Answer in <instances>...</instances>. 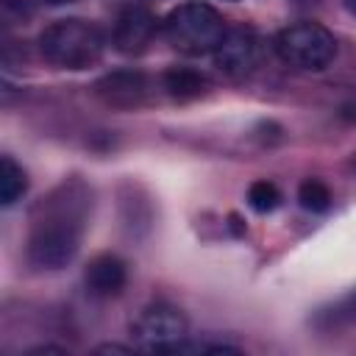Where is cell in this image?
Segmentation results:
<instances>
[{"mask_svg": "<svg viewBox=\"0 0 356 356\" xmlns=\"http://www.w3.org/2000/svg\"><path fill=\"white\" fill-rule=\"evenodd\" d=\"M97 95L111 103V106H120V108H131V106H139L147 95V81L142 72H111L106 75L100 83H97Z\"/></svg>", "mask_w": 356, "mask_h": 356, "instance_id": "cell-9", "label": "cell"}, {"mask_svg": "<svg viewBox=\"0 0 356 356\" xmlns=\"http://www.w3.org/2000/svg\"><path fill=\"white\" fill-rule=\"evenodd\" d=\"M153 33H156V17L145 6H125L114 19L111 42L120 53L136 56L153 42Z\"/></svg>", "mask_w": 356, "mask_h": 356, "instance_id": "cell-7", "label": "cell"}, {"mask_svg": "<svg viewBox=\"0 0 356 356\" xmlns=\"http://www.w3.org/2000/svg\"><path fill=\"white\" fill-rule=\"evenodd\" d=\"M128 281V270H125V261L114 253H100L95 256L89 264H86V273H83V284H86V292L95 295V298H114L122 292Z\"/></svg>", "mask_w": 356, "mask_h": 356, "instance_id": "cell-8", "label": "cell"}, {"mask_svg": "<svg viewBox=\"0 0 356 356\" xmlns=\"http://www.w3.org/2000/svg\"><path fill=\"white\" fill-rule=\"evenodd\" d=\"M89 206V189L78 178L56 186L33 211L28 234V261L39 270L67 267L81 248Z\"/></svg>", "mask_w": 356, "mask_h": 356, "instance_id": "cell-1", "label": "cell"}, {"mask_svg": "<svg viewBox=\"0 0 356 356\" xmlns=\"http://www.w3.org/2000/svg\"><path fill=\"white\" fill-rule=\"evenodd\" d=\"M39 53L44 61L61 70H86L95 67L103 56V33L78 17L58 19L39 33Z\"/></svg>", "mask_w": 356, "mask_h": 356, "instance_id": "cell-2", "label": "cell"}, {"mask_svg": "<svg viewBox=\"0 0 356 356\" xmlns=\"http://www.w3.org/2000/svg\"><path fill=\"white\" fill-rule=\"evenodd\" d=\"M189 337L186 317L167 303H153L139 312L131 323V339L139 350L150 353H178Z\"/></svg>", "mask_w": 356, "mask_h": 356, "instance_id": "cell-5", "label": "cell"}, {"mask_svg": "<svg viewBox=\"0 0 356 356\" xmlns=\"http://www.w3.org/2000/svg\"><path fill=\"white\" fill-rule=\"evenodd\" d=\"M225 31H228L225 19L209 3H181L164 17L167 42L178 53H186V56L214 53Z\"/></svg>", "mask_w": 356, "mask_h": 356, "instance_id": "cell-3", "label": "cell"}, {"mask_svg": "<svg viewBox=\"0 0 356 356\" xmlns=\"http://www.w3.org/2000/svg\"><path fill=\"white\" fill-rule=\"evenodd\" d=\"M36 3H39V0H3V6H6L8 11H17V14H28Z\"/></svg>", "mask_w": 356, "mask_h": 356, "instance_id": "cell-14", "label": "cell"}, {"mask_svg": "<svg viewBox=\"0 0 356 356\" xmlns=\"http://www.w3.org/2000/svg\"><path fill=\"white\" fill-rule=\"evenodd\" d=\"M28 189V175L25 170L11 159L3 156L0 159V203L3 206H14Z\"/></svg>", "mask_w": 356, "mask_h": 356, "instance_id": "cell-11", "label": "cell"}, {"mask_svg": "<svg viewBox=\"0 0 356 356\" xmlns=\"http://www.w3.org/2000/svg\"><path fill=\"white\" fill-rule=\"evenodd\" d=\"M211 56H214V64L220 72H225L231 78H242L259 61V39L248 28H228Z\"/></svg>", "mask_w": 356, "mask_h": 356, "instance_id": "cell-6", "label": "cell"}, {"mask_svg": "<svg viewBox=\"0 0 356 356\" xmlns=\"http://www.w3.org/2000/svg\"><path fill=\"white\" fill-rule=\"evenodd\" d=\"M298 200L306 211H325L331 206V189L317 178H306L298 189Z\"/></svg>", "mask_w": 356, "mask_h": 356, "instance_id": "cell-12", "label": "cell"}, {"mask_svg": "<svg viewBox=\"0 0 356 356\" xmlns=\"http://www.w3.org/2000/svg\"><path fill=\"white\" fill-rule=\"evenodd\" d=\"M50 3H72V0H50Z\"/></svg>", "mask_w": 356, "mask_h": 356, "instance_id": "cell-15", "label": "cell"}, {"mask_svg": "<svg viewBox=\"0 0 356 356\" xmlns=\"http://www.w3.org/2000/svg\"><path fill=\"white\" fill-rule=\"evenodd\" d=\"M248 203L256 209V211H273L278 203H281V192L275 184L270 181H253L250 189H248Z\"/></svg>", "mask_w": 356, "mask_h": 356, "instance_id": "cell-13", "label": "cell"}, {"mask_svg": "<svg viewBox=\"0 0 356 356\" xmlns=\"http://www.w3.org/2000/svg\"><path fill=\"white\" fill-rule=\"evenodd\" d=\"M275 53L289 67L320 72L337 58V39L320 22H295L275 36Z\"/></svg>", "mask_w": 356, "mask_h": 356, "instance_id": "cell-4", "label": "cell"}, {"mask_svg": "<svg viewBox=\"0 0 356 356\" xmlns=\"http://www.w3.org/2000/svg\"><path fill=\"white\" fill-rule=\"evenodd\" d=\"M164 89L170 97L175 100H192L197 95H203L206 89V78L195 70H186V67H172L164 72Z\"/></svg>", "mask_w": 356, "mask_h": 356, "instance_id": "cell-10", "label": "cell"}]
</instances>
